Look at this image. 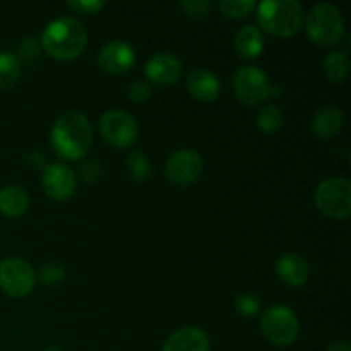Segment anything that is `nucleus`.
Instances as JSON below:
<instances>
[{
	"mask_svg": "<svg viewBox=\"0 0 351 351\" xmlns=\"http://www.w3.org/2000/svg\"><path fill=\"white\" fill-rule=\"evenodd\" d=\"M88 45V31L74 17H58L47 24L41 34V48L51 58L69 62L77 58Z\"/></svg>",
	"mask_w": 351,
	"mask_h": 351,
	"instance_id": "obj_2",
	"label": "nucleus"
},
{
	"mask_svg": "<svg viewBox=\"0 0 351 351\" xmlns=\"http://www.w3.org/2000/svg\"><path fill=\"white\" fill-rule=\"evenodd\" d=\"M276 274L287 287L300 288L307 283L311 269H308V264L304 257L288 252L278 259Z\"/></svg>",
	"mask_w": 351,
	"mask_h": 351,
	"instance_id": "obj_16",
	"label": "nucleus"
},
{
	"mask_svg": "<svg viewBox=\"0 0 351 351\" xmlns=\"http://www.w3.org/2000/svg\"><path fill=\"white\" fill-rule=\"evenodd\" d=\"M136 64V51L127 41L113 40L108 41L99 50L98 65L103 72L112 75L127 74Z\"/></svg>",
	"mask_w": 351,
	"mask_h": 351,
	"instance_id": "obj_12",
	"label": "nucleus"
},
{
	"mask_svg": "<svg viewBox=\"0 0 351 351\" xmlns=\"http://www.w3.org/2000/svg\"><path fill=\"white\" fill-rule=\"evenodd\" d=\"M263 335L271 345L290 346L300 332V322L297 314L285 305H273L267 308L261 319Z\"/></svg>",
	"mask_w": 351,
	"mask_h": 351,
	"instance_id": "obj_6",
	"label": "nucleus"
},
{
	"mask_svg": "<svg viewBox=\"0 0 351 351\" xmlns=\"http://www.w3.org/2000/svg\"><path fill=\"white\" fill-rule=\"evenodd\" d=\"M204 161L202 156L194 149H178L167 161L165 173L167 178L175 185H191L201 177Z\"/></svg>",
	"mask_w": 351,
	"mask_h": 351,
	"instance_id": "obj_10",
	"label": "nucleus"
},
{
	"mask_svg": "<svg viewBox=\"0 0 351 351\" xmlns=\"http://www.w3.org/2000/svg\"><path fill=\"white\" fill-rule=\"evenodd\" d=\"M187 88L197 101L211 103L221 95V81L209 69H194L187 77Z\"/></svg>",
	"mask_w": 351,
	"mask_h": 351,
	"instance_id": "obj_14",
	"label": "nucleus"
},
{
	"mask_svg": "<svg viewBox=\"0 0 351 351\" xmlns=\"http://www.w3.org/2000/svg\"><path fill=\"white\" fill-rule=\"evenodd\" d=\"M182 72H184V64H182L180 58L173 53H167V51L154 53L153 57H149V60L146 62V67H144L147 81L161 86V88L175 84L182 77Z\"/></svg>",
	"mask_w": 351,
	"mask_h": 351,
	"instance_id": "obj_13",
	"label": "nucleus"
},
{
	"mask_svg": "<svg viewBox=\"0 0 351 351\" xmlns=\"http://www.w3.org/2000/svg\"><path fill=\"white\" fill-rule=\"evenodd\" d=\"M21 75V60L16 53L0 51V89H10L16 86Z\"/></svg>",
	"mask_w": 351,
	"mask_h": 351,
	"instance_id": "obj_21",
	"label": "nucleus"
},
{
	"mask_svg": "<svg viewBox=\"0 0 351 351\" xmlns=\"http://www.w3.org/2000/svg\"><path fill=\"white\" fill-rule=\"evenodd\" d=\"M51 149L69 161L81 160L93 144V127L81 112L64 113L55 120L50 130Z\"/></svg>",
	"mask_w": 351,
	"mask_h": 351,
	"instance_id": "obj_1",
	"label": "nucleus"
},
{
	"mask_svg": "<svg viewBox=\"0 0 351 351\" xmlns=\"http://www.w3.org/2000/svg\"><path fill=\"white\" fill-rule=\"evenodd\" d=\"M257 127L263 130L264 134H276L283 129L285 125V115L276 105H266L257 112Z\"/></svg>",
	"mask_w": 351,
	"mask_h": 351,
	"instance_id": "obj_22",
	"label": "nucleus"
},
{
	"mask_svg": "<svg viewBox=\"0 0 351 351\" xmlns=\"http://www.w3.org/2000/svg\"><path fill=\"white\" fill-rule=\"evenodd\" d=\"M322 74L332 84H341L350 75V57L345 51H332L322 62Z\"/></svg>",
	"mask_w": 351,
	"mask_h": 351,
	"instance_id": "obj_20",
	"label": "nucleus"
},
{
	"mask_svg": "<svg viewBox=\"0 0 351 351\" xmlns=\"http://www.w3.org/2000/svg\"><path fill=\"white\" fill-rule=\"evenodd\" d=\"M178 5L185 10V14L192 17H206L211 10V3L208 0H187V2H180Z\"/></svg>",
	"mask_w": 351,
	"mask_h": 351,
	"instance_id": "obj_27",
	"label": "nucleus"
},
{
	"mask_svg": "<svg viewBox=\"0 0 351 351\" xmlns=\"http://www.w3.org/2000/svg\"><path fill=\"white\" fill-rule=\"evenodd\" d=\"M127 171L134 180L146 182L153 175V163L143 151H130L127 156Z\"/></svg>",
	"mask_w": 351,
	"mask_h": 351,
	"instance_id": "obj_23",
	"label": "nucleus"
},
{
	"mask_svg": "<svg viewBox=\"0 0 351 351\" xmlns=\"http://www.w3.org/2000/svg\"><path fill=\"white\" fill-rule=\"evenodd\" d=\"M19 55L23 60L33 62L40 57V47H38L36 40L33 38H26V40L21 41L19 45Z\"/></svg>",
	"mask_w": 351,
	"mask_h": 351,
	"instance_id": "obj_31",
	"label": "nucleus"
},
{
	"mask_svg": "<svg viewBox=\"0 0 351 351\" xmlns=\"http://www.w3.org/2000/svg\"><path fill=\"white\" fill-rule=\"evenodd\" d=\"M29 208V195L19 185L0 189V213L7 218H19Z\"/></svg>",
	"mask_w": 351,
	"mask_h": 351,
	"instance_id": "obj_18",
	"label": "nucleus"
},
{
	"mask_svg": "<svg viewBox=\"0 0 351 351\" xmlns=\"http://www.w3.org/2000/svg\"><path fill=\"white\" fill-rule=\"evenodd\" d=\"M315 206L331 219H348L351 215V184L348 178L329 177L319 184L314 195Z\"/></svg>",
	"mask_w": 351,
	"mask_h": 351,
	"instance_id": "obj_5",
	"label": "nucleus"
},
{
	"mask_svg": "<svg viewBox=\"0 0 351 351\" xmlns=\"http://www.w3.org/2000/svg\"><path fill=\"white\" fill-rule=\"evenodd\" d=\"M163 351H211V343L201 328L187 326L175 331L165 341Z\"/></svg>",
	"mask_w": 351,
	"mask_h": 351,
	"instance_id": "obj_15",
	"label": "nucleus"
},
{
	"mask_svg": "<svg viewBox=\"0 0 351 351\" xmlns=\"http://www.w3.org/2000/svg\"><path fill=\"white\" fill-rule=\"evenodd\" d=\"M235 308L240 315L243 317H252L259 312L261 308V300L252 293H243L240 297H237L235 300Z\"/></svg>",
	"mask_w": 351,
	"mask_h": 351,
	"instance_id": "obj_25",
	"label": "nucleus"
},
{
	"mask_svg": "<svg viewBox=\"0 0 351 351\" xmlns=\"http://www.w3.org/2000/svg\"><path fill=\"white\" fill-rule=\"evenodd\" d=\"M79 175H81V178L86 184H96V182L101 180L103 168L96 160H88L79 168Z\"/></svg>",
	"mask_w": 351,
	"mask_h": 351,
	"instance_id": "obj_26",
	"label": "nucleus"
},
{
	"mask_svg": "<svg viewBox=\"0 0 351 351\" xmlns=\"http://www.w3.org/2000/svg\"><path fill=\"white\" fill-rule=\"evenodd\" d=\"M65 278V271L57 264H45L40 269V280L45 285H57Z\"/></svg>",
	"mask_w": 351,
	"mask_h": 351,
	"instance_id": "obj_28",
	"label": "nucleus"
},
{
	"mask_svg": "<svg viewBox=\"0 0 351 351\" xmlns=\"http://www.w3.org/2000/svg\"><path fill=\"white\" fill-rule=\"evenodd\" d=\"M45 351H62L60 348H47Z\"/></svg>",
	"mask_w": 351,
	"mask_h": 351,
	"instance_id": "obj_33",
	"label": "nucleus"
},
{
	"mask_svg": "<svg viewBox=\"0 0 351 351\" xmlns=\"http://www.w3.org/2000/svg\"><path fill=\"white\" fill-rule=\"evenodd\" d=\"M345 125V115L338 106H324L312 119V132L319 139H331L341 132Z\"/></svg>",
	"mask_w": 351,
	"mask_h": 351,
	"instance_id": "obj_17",
	"label": "nucleus"
},
{
	"mask_svg": "<svg viewBox=\"0 0 351 351\" xmlns=\"http://www.w3.org/2000/svg\"><path fill=\"white\" fill-rule=\"evenodd\" d=\"M99 132L113 147H132L139 137V125L130 113L123 110H110L99 119Z\"/></svg>",
	"mask_w": 351,
	"mask_h": 351,
	"instance_id": "obj_8",
	"label": "nucleus"
},
{
	"mask_svg": "<svg viewBox=\"0 0 351 351\" xmlns=\"http://www.w3.org/2000/svg\"><path fill=\"white\" fill-rule=\"evenodd\" d=\"M271 81L259 67H240L233 75V93L245 105H259L269 98Z\"/></svg>",
	"mask_w": 351,
	"mask_h": 351,
	"instance_id": "obj_9",
	"label": "nucleus"
},
{
	"mask_svg": "<svg viewBox=\"0 0 351 351\" xmlns=\"http://www.w3.org/2000/svg\"><path fill=\"white\" fill-rule=\"evenodd\" d=\"M129 99L134 103H146L151 98V86L144 81H136L129 86Z\"/></svg>",
	"mask_w": 351,
	"mask_h": 351,
	"instance_id": "obj_29",
	"label": "nucleus"
},
{
	"mask_svg": "<svg viewBox=\"0 0 351 351\" xmlns=\"http://www.w3.org/2000/svg\"><path fill=\"white\" fill-rule=\"evenodd\" d=\"M41 185H43V191L47 192L48 197L55 199V201H67L74 194L77 177H75L74 170L67 165L51 163L43 168Z\"/></svg>",
	"mask_w": 351,
	"mask_h": 351,
	"instance_id": "obj_11",
	"label": "nucleus"
},
{
	"mask_svg": "<svg viewBox=\"0 0 351 351\" xmlns=\"http://www.w3.org/2000/svg\"><path fill=\"white\" fill-rule=\"evenodd\" d=\"M304 21V7L297 0H266L257 5V23L273 36H293L302 29Z\"/></svg>",
	"mask_w": 351,
	"mask_h": 351,
	"instance_id": "obj_3",
	"label": "nucleus"
},
{
	"mask_svg": "<svg viewBox=\"0 0 351 351\" xmlns=\"http://www.w3.org/2000/svg\"><path fill=\"white\" fill-rule=\"evenodd\" d=\"M254 9H256V2L252 0H223L219 2V10L233 19H242V17L249 16Z\"/></svg>",
	"mask_w": 351,
	"mask_h": 351,
	"instance_id": "obj_24",
	"label": "nucleus"
},
{
	"mask_svg": "<svg viewBox=\"0 0 351 351\" xmlns=\"http://www.w3.org/2000/svg\"><path fill=\"white\" fill-rule=\"evenodd\" d=\"M304 23L308 38L321 47L338 45L345 36V19L341 10L332 3L315 5Z\"/></svg>",
	"mask_w": 351,
	"mask_h": 351,
	"instance_id": "obj_4",
	"label": "nucleus"
},
{
	"mask_svg": "<svg viewBox=\"0 0 351 351\" xmlns=\"http://www.w3.org/2000/svg\"><path fill=\"white\" fill-rule=\"evenodd\" d=\"M36 274L21 257H7L0 263V288L12 298H23L33 291Z\"/></svg>",
	"mask_w": 351,
	"mask_h": 351,
	"instance_id": "obj_7",
	"label": "nucleus"
},
{
	"mask_svg": "<svg viewBox=\"0 0 351 351\" xmlns=\"http://www.w3.org/2000/svg\"><path fill=\"white\" fill-rule=\"evenodd\" d=\"M235 50L245 60H254L264 51V36L259 27L249 26L242 27L235 36Z\"/></svg>",
	"mask_w": 351,
	"mask_h": 351,
	"instance_id": "obj_19",
	"label": "nucleus"
},
{
	"mask_svg": "<svg viewBox=\"0 0 351 351\" xmlns=\"http://www.w3.org/2000/svg\"><path fill=\"white\" fill-rule=\"evenodd\" d=\"M67 5L75 12L89 16V14H96L99 9H103L105 2H99V0H71Z\"/></svg>",
	"mask_w": 351,
	"mask_h": 351,
	"instance_id": "obj_30",
	"label": "nucleus"
},
{
	"mask_svg": "<svg viewBox=\"0 0 351 351\" xmlns=\"http://www.w3.org/2000/svg\"><path fill=\"white\" fill-rule=\"evenodd\" d=\"M326 351H351V346L348 341H335Z\"/></svg>",
	"mask_w": 351,
	"mask_h": 351,
	"instance_id": "obj_32",
	"label": "nucleus"
}]
</instances>
